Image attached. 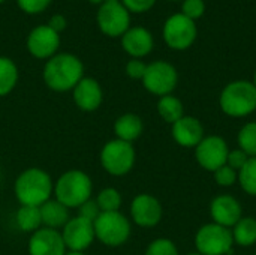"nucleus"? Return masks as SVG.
I'll return each instance as SVG.
<instances>
[{"label": "nucleus", "instance_id": "obj_17", "mask_svg": "<svg viewBox=\"0 0 256 255\" xmlns=\"http://www.w3.org/2000/svg\"><path fill=\"white\" fill-rule=\"evenodd\" d=\"M171 132L174 141L188 149H195L204 138V126L200 119L194 116H183L180 120L172 123Z\"/></svg>", "mask_w": 256, "mask_h": 255}, {"label": "nucleus", "instance_id": "obj_28", "mask_svg": "<svg viewBox=\"0 0 256 255\" xmlns=\"http://www.w3.org/2000/svg\"><path fill=\"white\" fill-rule=\"evenodd\" d=\"M96 203L100 212H118L122 206V195L114 188H105L99 192Z\"/></svg>", "mask_w": 256, "mask_h": 255}, {"label": "nucleus", "instance_id": "obj_30", "mask_svg": "<svg viewBox=\"0 0 256 255\" xmlns=\"http://www.w3.org/2000/svg\"><path fill=\"white\" fill-rule=\"evenodd\" d=\"M237 177H238V173L236 170H232L231 167H228L226 164L220 168H218L214 171V180L219 186L222 188H230L236 182H237Z\"/></svg>", "mask_w": 256, "mask_h": 255}, {"label": "nucleus", "instance_id": "obj_32", "mask_svg": "<svg viewBox=\"0 0 256 255\" xmlns=\"http://www.w3.org/2000/svg\"><path fill=\"white\" fill-rule=\"evenodd\" d=\"M16 3L27 14H40L50 6L51 0H16Z\"/></svg>", "mask_w": 256, "mask_h": 255}, {"label": "nucleus", "instance_id": "obj_2", "mask_svg": "<svg viewBox=\"0 0 256 255\" xmlns=\"http://www.w3.org/2000/svg\"><path fill=\"white\" fill-rule=\"evenodd\" d=\"M51 191V177L40 168L26 170L15 182V195L22 206L40 207L50 200Z\"/></svg>", "mask_w": 256, "mask_h": 255}, {"label": "nucleus", "instance_id": "obj_36", "mask_svg": "<svg viewBox=\"0 0 256 255\" xmlns=\"http://www.w3.org/2000/svg\"><path fill=\"white\" fill-rule=\"evenodd\" d=\"M120 2L129 12H136V14L147 12L156 3V0H120Z\"/></svg>", "mask_w": 256, "mask_h": 255}, {"label": "nucleus", "instance_id": "obj_35", "mask_svg": "<svg viewBox=\"0 0 256 255\" xmlns=\"http://www.w3.org/2000/svg\"><path fill=\"white\" fill-rule=\"evenodd\" d=\"M146 71H147V65L140 59H132L126 65V74L134 80H142Z\"/></svg>", "mask_w": 256, "mask_h": 255}, {"label": "nucleus", "instance_id": "obj_16", "mask_svg": "<svg viewBox=\"0 0 256 255\" xmlns=\"http://www.w3.org/2000/svg\"><path fill=\"white\" fill-rule=\"evenodd\" d=\"M66 245L62 234L52 228L36 230L28 242L30 255H64Z\"/></svg>", "mask_w": 256, "mask_h": 255}, {"label": "nucleus", "instance_id": "obj_33", "mask_svg": "<svg viewBox=\"0 0 256 255\" xmlns=\"http://www.w3.org/2000/svg\"><path fill=\"white\" fill-rule=\"evenodd\" d=\"M249 156L242 150V149H236V150H230L228 153V159H226V165L231 167L232 170H236L237 173L244 167V164L248 162Z\"/></svg>", "mask_w": 256, "mask_h": 255}, {"label": "nucleus", "instance_id": "obj_21", "mask_svg": "<svg viewBox=\"0 0 256 255\" xmlns=\"http://www.w3.org/2000/svg\"><path fill=\"white\" fill-rule=\"evenodd\" d=\"M40 216L42 224L46 225V228H58L64 227L69 221V210L66 206H63L57 200H48L40 207Z\"/></svg>", "mask_w": 256, "mask_h": 255}, {"label": "nucleus", "instance_id": "obj_23", "mask_svg": "<svg viewBox=\"0 0 256 255\" xmlns=\"http://www.w3.org/2000/svg\"><path fill=\"white\" fill-rule=\"evenodd\" d=\"M158 113L165 122L172 125L184 116V107L178 98L172 95H165L160 96V99L158 101Z\"/></svg>", "mask_w": 256, "mask_h": 255}, {"label": "nucleus", "instance_id": "obj_8", "mask_svg": "<svg viewBox=\"0 0 256 255\" xmlns=\"http://www.w3.org/2000/svg\"><path fill=\"white\" fill-rule=\"evenodd\" d=\"M196 24L183 14L171 15L164 24V39L172 50H186L196 39Z\"/></svg>", "mask_w": 256, "mask_h": 255}, {"label": "nucleus", "instance_id": "obj_10", "mask_svg": "<svg viewBox=\"0 0 256 255\" xmlns=\"http://www.w3.org/2000/svg\"><path fill=\"white\" fill-rule=\"evenodd\" d=\"M96 21L104 35L117 38L123 36L129 30L130 15L122 2H112L100 5V8L98 9Z\"/></svg>", "mask_w": 256, "mask_h": 255}, {"label": "nucleus", "instance_id": "obj_22", "mask_svg": "<svg viewBox=\"0 0 256 255\" xmlns=\"http://www.w3.org/2000/svg\"><path fill=\"white\" fill-rule=\"evenodd\" d=\"M232 237L234 243L238 246L248 248L256 243V219L254 216H243L234 227H232Z\"/></svg>", "mask_w": 256, "mask_h": 255}, {"label": "nucleus", "instance_id": "obj_43", "mask_svg": "<svg viewBox=\"0 0 256 255\" xmlns=\"http://www.w3.org/2000/svg\"><path fill=\"white\" fill-rule=\"evenodd\" d=\"M255 255H256V254H255Z\"/></svg>", "mask_w": 256, "mask_h": 255}, {"label": "nucleus", "instance_id": "obj_5", "mask_svg": "<svg viewBox=\"0 0 256 255\" xmlns=\"http://www.w3.org/2000/svg\"><path fill=\"white\" fill-rule=\"evenodd\" d=\"M195 246L201 255H230L234 246L232 231L214 222L206 224L195 234Z\"/></svg>", "mask_w": 256, "mask_h": 255}, {"label": "nucleus", "instance_id": "obj_31", "mask_svg": "<svg viewBox=\"0 0 256 255\" xmlns=\"http://www.w3.org/2000/svg\"><path fill=\"white\" fill-rule=\"evenodd\" d=\"M204 11H206L204 0H184L182 6V14L194 21L201 18L204 15Z\"/></svg>", "mask_w": 256, "mask_h": 255}, {"label": "nucleus", "instance_id": "obj_42", "mask_svg": "<svg viewBox=\"0 0 256 255\" xmlns=\"http://www.w3.org/2000/svg\"><path fill=\"white\" fill-rule=\"evenodd\" d=\"M3 2H4V0H0V3H3Z\"/></svg>", "mask_w": 256, "mask_h": 255}, {"label": "nucleus", "instance_id": "obj_11", "mask_svg": "<svg viewBox=\"0 0 256 255\" xmlns=\"http://www.w3.org/2000/svg\"><path fill=\"white\" fill-rule=\"evenodd\" d=\"M230 153L228 143L219 135L204 137L202 141L195 147L196 162L207 171L214 173L218 168L226 164Z\"/></svg>", "mask_w": 256, "mask_h": 255}, {"label": "nucleus", "instance_id": "obj_13", "mask_svg": "<svg viewBox=\"0 0 256 255\" xmlns=\"http://www.w3.org/2000/svg\"><path fill=\"white\" fill-rule=\"evenodd\" d=\"M60 47V35L46 24L34 27L27 38V48L36 59H51Z\"/></svg>", "mask_w": 256, "mask_h": 255}, {"label": "nucleus", "instance_id": "obj_12", "mask_svg": "<svg viewBox=\"0 0 256 255\" xmlns=\"http://www.w3.org/2000/svg\"><path fill=\"white\" fill-rule=\"evenodd\" d=\"M62 237H63V242H64L66 248H69L70 251L82 252L86 248H88L92 245V242L96 237L94 225H93L92 221L84 219L81 216L72 218L63 227Z\"/></svg>", "mask_w": 256, "mask_h": 255}, {"label": "nucleus", "instance_id": "obj_25", "mask_svg": "<svg viewBox=\"0 0 256 255\" xmlns=\"http://www.w3.org/2000/svg\"><path fill=\"white\" fill-rule=\"evenodd\" d=\"M16 81H18L16 65L8 57H0V96H4L9 92H12Z\"/></svg>", "mask_w": 256, "mask_h": 255}, {"label": "nucleus", "instance_id": "obj_40", "mask_svg": "<svg viewBox=\"0 0 256 255\" xmlns=\"http://www.w3.org/2000/svg\"><path fill=\"white\" fill-rule=\"evenodd\" d=\"M252 83H254V86L256 87V71H255V75H254V81H252Z\"/></svg>", "mask_w": 256, "mask_h": 255}, {"label": "nucleus", "instance_id": "obj_27", "mask_svg": "<svg viewBox=\"0 0 256 255\" xmlns=\"http://www.w3.org/2000/svg\"><path fill=\"white\" fill-rule=\"evenodd\" d=\"M237 180L246 194L256 197V156L248 159L244 167L238 171Z\"/></svg>", "mask_w": 256, "mask_h": 255}, {"label": "nucleus", "instance_id": "obj_15", "mask_svg": "<svg viewBox=\"0 0 256 255\" xmlns=\"http://www.w3.org/2000/svg\"><path fill=\"white\" fill-rule=\"evenodd\" d=\"M162 204L150 194H140L134 198L130 206V215L135 224L140 227H154L162 219Z\"/></svg>", "mask_w": 256, "mask_h": 255}, {"label": "nucleus", "instance_id": "obj_18", "mask_svg": "<svg viewBox=\"0 0 256 255\" xmlns=\"http://www.w3.org/2000/svg\"><path fill=\"white\" fill-rule=\"evenodd\" d=\"M153 36L146 27H129V30L122 36L123 50L134 59L147 56L153 50Z\"/></svg>", "mask_w": 256, "mask_h": 255}, {"label": "nucleus", "instance_id": "obj_1", "mask_svg": "<svg viewBox=\"0 0 256 255\" xmlns=\"http://www.w3.org/2000/svg\"><path fill=\"white\" fill-rule=\"evenodd\" d=\"M82 74L84 66L76 56L60 53L48 59L44 68V81L56 92H68L80 83Z\"/></svg>", "mask_w": 256, "mask_h": 255}, {"label": "nucleus", "instance_id": "obj_20", "mask_svg": "<svg viewBox=\"0 0 256 255\" xmlns=\"http://www.w3.org/2000/svg\"><path fill=\"white\" fill-rule=\"evenodd\" d=\"M142 129H144V125H142L141 117L132 113L120 116L114 123V132L117 138L128 141V143H132L136 138H140L142 134Z\"/></svg>", "mask_w": 256, "mask_h": 255}, {"label": "nucleus", "instance_id": "obj_29", "mask_svg": "<svg viewBox=\"0 0 256 255\" xmlns=\"http://www.w3.org/2000/svg\"><path fill=\"white\" fill-rule=\"evenodd\" d=\"M146 255H178V249L171 239L159 237L148 245Z\"/></svg>", "mask_w": 256, "mask_h": 255}, {"label": "nucleus", "instance_id": "obj_3", "mask_svg": "<svg viewBox=\"0 0 256 255\" xmlns=\"http://www.w3.org/2000/svg\"><path fill=\"white\" fill-rule=\"evenodd\" d=\"M222 111L230 117H246L256 110V87L254 83L237 80L225 86L219 99Z\"/></svg>", "mask_w": 256, "mask_h": 255}, {"label": "nucleus", "instance_id": "obj_34", "mask_svg": "<svg viewBox=\"0 0 256 255\" xmlns=\"http://www.w3.org/2000/svg\"><path fill=\"white\" fill-rule=\"evenodd\" d=\"M78 210H80V215L78 216H81L84 219H88L92 222H94L98 219V216L100 215V209H99L98 203L96 201H92V200H87L84 204H81L78 207Z\"/></svg>", "mask_w": 256, "mask_h": 255}, {"label": "nucleus", "instance_id": "obj_14", "mask_svg": "<svg viewBox=\"0 0 256 255\" xmlns=\"http://www.w3.org/2000/svg\"><path fill=\"white\" fill-rule=\"evenodd\" d=\"M210 215L214 224L232 228L243 218V209L237 198L228 194H222L212 200Z\"/></svg>", "mask_w": 256, "mask_h": 255}, {"label": "nucleus", "instance_id": "obj_38", "mask_svg": "<svg viewBox=\"0 0 256 255\" xmlns=\"http://www.w3.org/2000/svg\"><path fill=\"white\" fill-rule=\"evenodd\" d=\"M93 5H105V3H112V2H120V0H88Z\"/></svg>", "mask_w": 256, "mask_h": 255}, {"label": "nucleus", "instance_id": "obj_26", "mask_svg": "<svg viewBox=\"0 0 256 255\" xmlns=\"http://www.w3.org/2000/svg\"><path fill=\"white\" fill-rule=\"evenodd\" d=\"M238 149H242L249 158L256 156V122H249L238 131Z\"/></svg>", "mask_w": 256, "mask_h": 255}, {"label": "nucleus", "instance_id": "obj_37", "mask_svg": "<svg viewBox=\"0 0 256 255\" xmlns=\"http://www.w3.org/2000/svg\"><path fill=\"white\" fill-rule=\"evenodd\" d=\"M50 29H52L54 32H57L60 35V32H63L66 29V18L60 14H56L50 18L48 24H46Z\"/></svg>", "mask_w": 256, "mask_h": 255}, {"label": "nucleus", "instance_id": "obj_6", "mask_svg": "<svg viewBox=\"0 0 256 255\" xmlns=\"http://www.w3.org/2000/svg\"><path fill=\"white\" fill-rule=\"evenodd\" d=\"M93 225L96 237L108 246H120L130 236V222L120 212H100Z\"/></svg>", "mask_w": 256, "mask_h": 255}, {"label": "nucleus", "instance_id": "obj_41", "mask_svg": "<svg viewBox=\"0 0 256 255\" xmlns=\"http://www.w3.org/2000/svg\"><path fill=\"white\" fill-rule=\"evenodd\" d=\"M189 255H201V254H200V252H190Z\"/></svg>", "mask_w": 256, "mask_h": 255}, {"label": "nucleus", "instance_id": "obj_7", "mask_svg": "<svg viewBox=\"0 0 256 255\" xmlns=\"http://www.w3.org/2000/svg\"><path fill=\"white\" fill-rule=\"evenodd\" d=\"M100 162L112 176L128 174L135 164V149L132 143L118 138L108 141L100 152Z\"/></svg>", "mask_w": 256, "mask_h": 255}, {"label": "nucleus", "instance_id": "obj_19", "mask_svg": "<svg viewBox=\"0 0 256 255\" xmlns=\"http://www.w3.org/2000/svg\"><path fill=\"white\" fill-rule=\"evenodd\" d=\"M74 101L84 111H94L102 102V89L93 78L82 77L74 87Z\"/></svg>", "mask_w": 256, "mask_h": 255}, {"label": "nucleus", "instance_id": "obj_9", "mask_svg": "<svg viewBox=\"0 0 256 255\" xmlns=\"http://www.w3.org/2000/svg\"><path fill=\"white\" fill-rule=\"evenodd\" d=\"M177 81H178L177 69L171 63L164 60H158L147 65V71L142 78L144 87L150 93L158 96L171 95V92L177 86Z\"/></svg>", "mask_w": 256, "mask_h": 255}, {"label": "nucleus", "instance_id": "obj_39", "mask_svg": "<svg viewBox=\"0 0 256 255\" xmlns=\"http://www.w3.org/2000/svg\"><path fill=\"white\" fill-rule=\"evenodd\" d=\"M64 255H84L82 252H80V251H69V252H66Z\"/></svg>", "mask_w": 256, "mask_h": 255}, {"label": "nucleus", "instance_id": "obj_4", "mask_svg": "<svg viewBox=\"0 0 256 255\" xmlns=\"http://www.w3.org/2000/svg\"><path fill=\"white\" fill-rule=\"evenodd\" d=\"M54 192H56L57 201H60L68 209L80 207L87 200H90L92 180L86 173L80 170H70V171H66L57 180Z\"/></svg>", "mask_w": 256, "mask_h": 255}, {"label": "nucleus", "instance_id": "obj_24", "mask_svg": "<svg viewBox=\"0 0 256 255\" xmlns=\"http://www.w3.org/2000/svg\"><path fill=\"white\" fill-rule=\"evenodd\" d=\"M16 224L22 231H36L42 224L40 209L36 206H21L16 212Z\"/></svg>", "mask_w": 256, "mask_h": 255}]
</instances>
